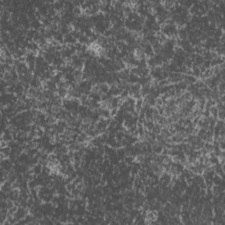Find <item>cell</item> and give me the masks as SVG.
Masks as SVG:
<instances>
[{"mask_svg": "<svg viewBox=\"0 0 225 225\" xmlns=\"http://www.w3.org/2000/svg\"><path fill=\"white\" fill-rule=\"evenodd\" d=\"M138 80H139V76H137L135 74H133V73H130V75L129 76L128 80H127V81H128L131 84H137Z\"/></svg>", "mask_w": 225, "mask_h": 225, "instance_id": "obj_4", "label": "cell"}, {"mask_svg": "<svg viewBox=\"0 0 225 225\" xmlns=\"http://www.w3.org/2000/svg\"><path fill=\"white\" fill-rule=\"evenodd\" d=\"M56 92H57V94L60 98H64L68 92L65 87H57V91Z\"/></svg>", "mask_w": 225, "mask_h": 225, "instance_id": "obj_6", "label": "cell"}, {"mask_svg": "<svg viewBox=\"0 0 225 225\" xmlns=\"http://www.w3.org/2000/svg\"><path fill=\"white\" fill-rule=\"evenodd\" d=\"M32 171H33V173L34 175H36V176L40 175L42 173V172H43V165L40 163H38V164H36L33 166Z\"/></svg>", "mask_w": 225, "mask_h": 225, "instance_id": "obj_1", "label": "cell"}, {"mask_svg": "<svg viewBox=\"0 0 225 225\" xmlns=\"http://www.w3.org/2000/svg\"><path fill=\"white\" fill-rule=\"evenodd\" d=\"M163 150H164V146L161 145L159 143H154L152 145V151L155 153V154H158V155H160L163 153Z\"/></svg>", "mask_w": 225, "mask_h": 225, "instance_id": "obj_3", "label": "cell"}, {"mask_svg": "<svg viewBox=\"0 0 225 225\" xmlns=\"http://www.w3.org/2000/svg\"><path fill=\"white\" fill-rule=\"evenodd\" d=\"M123 161L126 163L127 165H131L135 162V158H134L133 156H131V155H127V156L124 158Z\"/></svg>", "mask_w": 225, "mask_h": 225, "instance_id": "obj_5", "label": "cell"}, {"mask_svg": "<svg viewBox=\"0 0 225 225\" xmlns=\"http://www.w3.org/2000/svg\"><path fill=\"white\" fill-rule=\"evenodd\" d=\"M77 40L73 37V35L71 34H66L65 36H64V42L66 44H69V46L70 45H74V44H76L77 43Z\"/></svg>", "mask_w": 225, "mask_h": 225, "instance_id": "obj_2", "label": "cell"}]
</instances>
